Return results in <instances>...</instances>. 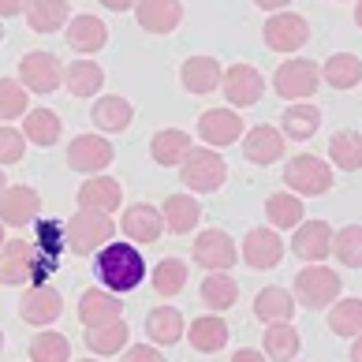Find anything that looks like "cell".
I'll return each mask as SVG.
<instances>
[{"label": "cell", "instance_id": "7402d4cb", "mask_svg": "<svg viewBox=\"0 0 362 362\" xmlns=\"http://www.w3.org/2000/svg\"><path fill=\"white\" fill-rule=\"evenodd\" d=\"M71 16L68 0H30L26 4V23H30L34 34H57Z\"/></svg>", "mask_w": 362, "mask_h": 362}, {"label": "cell", "instance_id": "3957f363", "mask_svg": "<svg viewBox=\"0 0 362 362\" xmlns=\"http://www.w3.org/2000/svg\"><path fill=\"white\" fill-rule=\"evenodd\" d=\"M295 295L306 310H321L340 295V273L325 269V265H310V269L295 273Z\"/></svg>", "mask_w": 362, "mask_h": 362}, {"label": "cell", "instance_id": "8992f818", "mask_svg": "<svg viewBox=\"0 0 362 362\" xmlns=\"http://www.w3.org/2000/svg\"><path fill=\"white\" fill-rule=\"evenodd\" d=\"M317 64L314 60H284L276 68V78H273V86L280 98H288V101H303V98H310V93L317 90Z\"/></svg>", "mask_w": 362, "mask_h": 362}, {"label": "cell", "instance_id": "f35d334b", "mask_svg": "<svg viewBox=\"0 0 362 362\" xmlns=\"http://www.w3.org/2000/svg\"><path fill=\"white\" fill-rule=\"evenodd\" d=\"M34 362H71V340L64 332H37L30 340Z\"/></svg>", "mask_w": 362, "mask_h": 362}, {"label": "cell", "instance_id": "ba28073f", "mask_svg": "<svg viewBox=\"0 0 362 362\" xmlns=\"http://www.w3.org/2000/svg\"><path fill=\"white\" fill-rule=\"evenodd\" d=\"M221 90H224V98L239 105V109H250V105H258L262 101V93H265V78L250 68V64H232L224 75H221Z\"/></svg>", "mask_w": 362, "mask_h": 362}, {"label": "cell", "instance_id": "60d3db41", "mask_svg": "<svg viewBox=\"0 0 362 362\" xmlns=\"http://www.w3.org/2000/svg\"><path fill=\"white\" fill-rule=\"evenodd\" d=\"M265 213H269V221L276 228H299L306 209H303V198H295V194H269Z\"/></svg>", "mask_w": 362, "mask_h": 362}, {"label": "cell", "instance_id": "52a82bcc", "mask_svg": "<svg viewBox=\"0 0 362 362\" xmlns=\"http://www.w3.org/2000/svg\"><path fill=\"white\" fill-rule=\"evenodd\" d=\"M235 258H239V250L232 243V235L221 232V228H209V232H202L194 239V262L202 265V269H209V273L232 269Z\"/></svg>", "mask_w": 362, "mask_h": 362}, {"label": "cell", "instance_id": "816d5d0a", "mask_svg": "<svg viewBox=\"0 0 362 362\" xmlns=\"http://www.w3.org/2000/svg\"><path fill=\"white\" fill-rule=\"evenodd\" d=\"M101 4L109 8V11H127V8H135L139 0H101Z\"/></svg>", "mask_w": 362, "mask_h": 362}, {"label": "cell", "instance_id": "2e32d148", "mask_svg": "<svg viewBox=\"0 0 362 362\" xmlns=\"http://www.w3.org/2000/svg\"><path fill=\"white\" fill-rule=\"evenodd\" d=\"M64 310V299H60V291H52L45 284H37L30 288L19 299V317L26 321V325H49V321H57Z\"/></svg>", "mask_w": 362, "mask_h": 362}, {"label": "cell", "instance_id": "484cf974", "mask_svg": "<svg viewBox=\"0 0 362 362\" xmlns=\"http://www.w3.org/2000/svg\"><path fill=\"white\" fill-rule=\"evenodd\" d=\"M221 64L217 60H213V57H191V60H187L183 64V86L187 90H191V93H213V90H217L221 86Z\"/></svg>", "mask_w": 362, "mask_h": 362}, {"label": "cell", "instance_id": "7a4b0ae2", "mask_svg": "<svg viewBox=\"0 0 362 362\" xmlns=\"http://www.w3.org/2000/svg\"><path fill=\"white\" fill-rule=\"evenodd\" d=\"M64 232H68V247L75 254H83V258H90L101 243H109V239H112V221H109V213L83 209V213H75V217L68 221Z\"/></svg>", "mask_w": 362, "mask_h": 362}, {"label": "cell", "instance_id": "91938a15", "mask_svg": "<svg viewBox=\"0 0 362 362\" xmlns=\"http://www.w3.org/2000/svg\"><path fill=\"white\" fill-rule=\"evenodd\" d=\"M0 37H4V26H0Z\"/></svg>", "mask_w": 362, "mask_h": 362}, {"label": "cell", "instance_id": "681fc988", "mask_svg": "<svg viewBox=\"0 0 362 362\" xmlns=\"http://www.w3.org/2000/svg\"><path fill=\"white\" fill-rule=\"evenodd\" d=\"M26 4H30V0H0V19L19 16V11H26Z\"/></svg>", "mask_w": 362, "mask_h": 362}, {"label": "cell", "instance_id": "f5cc1de1", "mask_svg": "<svg viewBox=\"0 0 362 362\" xmlns=\"http://www.w3.org/2000/svg\"><path fill=\"white\" fill-rule=\"evenodd\" d=\"M262 11H276V8H284V4H291V0H254Z\"/></svg>", "mask_w": 362, "mask_h": 362}, {"label": "cell", "instance_id": "d6a6232c", "mask_svg": "<svg viewBox=\"0 0 362 362\" xmlns=\"http://www.w3.org/2000/svg\"><path fill=\"white\" fill-rule=\"evenodd\" d=\"M187 340H191L194 351H221V347L228 344V325L221 317H198L191 321V332H187Z\"/></svg>", "mask_w": 362, "mask_h": 362}, {"label": "cell", "instance_id": "7bdbcfd3", "mask_svg": "<svg viewBox=\"0 0 362 362\" xmlns=\"http://www.w3.org/2000/svg\"><path fill=\"white\" fill-rule=\"evenodd\" d=\"M332 254L347 269H362V224H347L344 232L332 235Z\"/></svg>", "mask_w": 362, "mask_h": 362}, {"label": "cell", "instance_id": "4dcf8cb0", "mask_svg": "<svg viewBox=\"0 0 362 362\" xmlns=\"http://www.w3.org/2000/svg\"><path fill=\"white\" fill-rule=\"evenodd\" d=\"M280 124H284L280 135H288L295 142H306V139L317 135L321 112L314 109V105H291V109H284V116H280Z\"/></svg>", "mask_w": 362, "mask_h": 362}, {"label": "cell", "instance_id": "30bf717a", "mask_svg": "<svg viewBox=\"0 0 362 362\" xmlns=\"http://www.w3.org/2000/svg\"><path fill=\"white\" fill-rule=\"evenodd\" d=\"M112 165V142L109 139H101V135H78L71 139L68 146V168L75 172H101V168H109Z\"/></svg>", "mask_w": 362, "mask_h": 362}, {"label": "cell", "instance_id": "d6986e66", "mask_svg": "<svg viewBox=\"0 0 362 362\" xmlns=\"http://www.w3.org/2000/svg\"><path fill=\"white\" fill-rule=\"evenodd\" d=\"M198 135L206 139V146H232L239 135H243V119H239L232 109H209L198 119Z\"/></svg>", "mask_w": 362, "mask_h": 362}, {"label": "cell", "instance_id": "83f0119b", "mask_svg": "<svg viewBox=\"0 0 362 362\" xmlns=\"http://www.w3.org/2000/svg\"><path fill=\"white\" fill-rule=\"evenodd\" d=\"M160 217H165V228L168 232H176V235H187L191 228L198 224V217H202V209H198L194 198H187V194H172L165 209H160Z\"/></svg>", "mask_w": 362, "mask_h": 362}, {"label": "cell", "instance_id": "7dc6e473", "mask_svg": "<svg viewBox=\"0 0 362 362\" xmlns=\"http://www.w3.org/2000/svg\"><path fill=\"white\" fill-rule=\"evenodd\" d=\"M26 153V139L11 127H0V165H19Z\"/></svg>", "mask_w": 362, "mask_h": 362}, {"label": "cell", "instance_id": "d4e9b609", "mask_svg": "<svg viewBox=\"0 0 362 362\" xmlns=\"http://www.w3.org/2000/svg\"><path fill=\"white\" fill-rule=\"evenodd\" d=\"M105 42H109V30L98 16H75L68 23V45L75 52H98Z\"/></svg>", "mask_w": 362, "mask_h": 362}, {"label": "cell", "instance_id": "94428289", "mask_svg": "<svg viewBox=\"0 0 362 362\" xmlns=\"http://www.w3.org/2000/svg\"><path fill=\"white\" fill-rule=\"evenodd\" d=\"M83 362H93V358H83Z\"/></svg>", "mask_w": 362, "mask_h": 362}, {"label": "cell", "instance_id": "8d00e7d4", "mask_svg": "<svg viewBox=\"0 0 362 362\" xmlns=\"http://www.w3.org/2000/svg\"><path fill=\"white\" fill-rule=\"evenodd\" d=\"M239 299V284L228 273H209L202 280V303H209V310H228Z\"/></svg>", "mask_w": 362, "mask_h": 362}, {"label": "cell", "instance_id": "6f0895ef", "mask_svg": "<svg viewBox=\"0 0 362 362\" xmlns=\"http://www.w3.org/2000/svg\"><path fill=\"white\" fill-rule=\"evenodd\" d=\"M0 243H4V224H0Z\"/></svg>", "mask_w": 362, "mask_h": 362}, {"label": "cell", "instance_id": "cb8c5ba5", "mask_svg": "<svg viewBox=\"0 0 362 362\" xmlns=\"http://www.w3.org/2000/svg\"><path fill=\"white\" fill-rule=\"evenodd\" d=\"M191 150H194L191 135H187V131H176V127H172V131H157L153 142H150V157L157 160V165H165V168L183 165Z\"/></svg>", "mask_w": 362, "mask_h": 362}, {"label": "cell", "instance_id": "ffe728a7", "mask_svg": "<svg viewBox=\"0 0 362 362\" xmlns=\"http://www.w3.org/2000/svg\"><path fill=\"white\" fill-rule=\"evenodd\" d=\"M165 232V217L160 209H153L150 202H135L124 213V235L135 243H157V235Z\"/></svg>", "mask_w": 362, "mask_h": 362}, {"label": "cell", "instance_id": "1f68e13d", "mask_svg": "<svg viewBox=\"0 0 362 362\" xmlns=\"http://www.w3.org/2000/svg\"><path fill=\"white\" fill-rule=\"evenodd\" d=\"M321 75H325V83H329V86L351 90V86H358V78H362V60L351 57V52H337V57H329V60H325Z\"/></svg>", "mask_w": 362, "mask_h": 362}, {"label": "cell", "instance_id": "f907efd6", "mask_svg": "<svg viewBox=\"0 0 362 362\" xmlns=\"http://www.w3.org/2000/svg\"><path fill=\"white\" fill-rule=\"evenodd\" d=\"M232 362H265V358H262V351H250V347H243V351L232 355Z\"/></svg>", "mask_w": 362, "mask_h": 362}, {"label": "cell", "instance_id": "277c9868", "mask_svg": "<svg viewBox=\"0 0 362 362\" xmlns=\"http://www.w3.org/2000/svg\"><path fill=\"white\" fill-rule=\"evenodd\" d=\"M284 183L295 194H325L332 187V172L321 157L303 153V157H291L284 165Z\"/></svg>", "mask_w": 362, "mask_h": 362}, {"label": "cell", "instance_id": "603a6c76", "mask_svg": "<svg viewBox=\"0 0 362 362\" xmlns=\"http://www.w3.org/2000/svg\"><path fill=\"white\" fill-rule=\"evenodd\" d=\"M243 153L250 165H273L284 153V135L276 127H254L250 135L243 139Z\"/></svg>", "mask_w": 362, "mask_h": 362}, {"label": "cell", "instance_id": "e575fe53", "mask_svg": "<svg viewBox=\"0 0 362 362\" xmlns=\"http://www.w3.org/2000/svg\"><path fill=\"white\" fill-rule=\"evenodd\" d=\"M329 157H332V165L344 168V172L362 168V139L355 131H337V135L329 139Z\"/></svg>", "mask_w": 362, "mask_h": 362}, {"label": "cell", "instance_id": "bcb514c9", "mask_svg": "<svg viewBox=\"0 0 362 362\" xmlns=\"http://www.w3.org/2000/svg\"><path fill=\"white\" fill-rule=\"evenodd\" d=\"M26 112V93L16 78H0V119H16Z\"/></svg>", "mask_w": 362, "mask_h": 362}, {"label": "cell", "instance_id": "5bb4252c", "mask_svg": "<svg viewBox=\"0 0 362 362\" xmlns=\"http://www.w3.org/2000/svg\"><path fill=\"white\" fill-rule=\"evenodd\" d=\"M243 258L250 269H273L284 258V239L269 232V228H250L243 239Z\"/></svg>", "mask_w": 362, "mask_h": 362}, {"label": "cell", "instance_id": "680465c9", "mask_svg": "<svg viewBox=\"0 0 362 362\" xmlns=\"http://www.w3.org/2000/svg\"><path fill=\"white\" fill-rule=\"evenodd\" d=\"M0 351H4V332H0Z\"/></svg>", "mask_w": 362, "mask_h": 362}, {"label": "cell", "instance_id": "74e56055", "mask_svg": "<svg viewBox=\"0 0 362 362\" xmlns=\"http://www.w3.org/2000/svg\"><path fill=\"white\" fill-rule=\"evenodd\" d=\"M131 116H135V109H131L124 98H101L93 105V124L101 131H127Z\"/></svg>", "mask_w": 362, "mask_h": 362}, {"label": "cell", "instance_id": "5b68a950", "mask_svg": "<svg viewBox=\"0 0 362 362\" xmlns=\"http://www.w3.org/2000/svg\"><path fill=\"white\" fill-rule=\"evenodd\" d=\"M224 176H228L224 160H221V153H209V146L206 150H191L187 160H183V183L191 187V191H198V194L221 191Z\"/></svg>", "mask_w": 362, "mask_h": 362}, {"label": "cell", "instance_id": "11a10c76", "mask_svg": "<svg viewBox=\"0 0 362 362\" xmlns=\"http://www.w3.org/2000/svg\"><path fill=\"white\" fill-rule=\"evenodd\" d=\"M355 23L362 26V0H358V8H355Z\"/></svg>", "mask_w": 362, "mask_h": 362}, {"label": "cell", "instance_id": "f6af8a7d", "mask_svg": "<svg viewBox=\"0 0 362 362\" xmlns=\"http://www.w3.org/2000/svg\"><path fill=\"white\" fill-rule=\"evenodd\" d=\"M68 243V232L60 228V221H34V247L45 254V258L60 262V250Z\"/></svg>", "mask_w": 362, "mask_h": 362}, {"label": "cell", "instance_id": "f546056e", "mask_svg": "<svg viewBox=\"0 0 362 362\" xmlns=\"http://www.w3.org/2000/svg\"><path fill=\"white\" fill-rule=\"evenodd\" d=\"M60 116L52 109H30L23 119V139H30L34 146H52L60 139Z\"/></svg>", "mask_w": 362, "mask_h": 362}, {"label": "cell", "instance_id": "4316f807", "mask_svg": "<svg viewBox=\"0 0 362 362\" xmlns=\"http://www.w3.org/2000/svg\"><path fill=\"white\" fill-rule=\"evenodd\" d=\"M254 314H258V321H265V325H284L295 314V303L284 288H262L258 299H254Z\"/></svg>", "mask_w": 362, "mask_h": 362}, {"label": "cell", "instance_id": "e0dca14e", "mask_svg": "<svg viewBox=\"0 0 362 362\" xmlns=\"http://www.w3.org/2000/svg\"><path fill=\"white\" fill-rule=\"evenodd\" d=\"M139 26L150 34H172L183 19V4L180 0H139L135 4Z\"/></svg>", "mask_w": 362, "mask_h": 362}, {"label": "cell", "instance_id": "ee69618b", "mask_svg": "<svg viewBox=\"0 0 362 362\" xmlns=\"http://www.w3.org/2000/svg\"><path fill=\"white\" fill-rule=\"evenodd\" d=\"M329 329L337 337H358L362 332V303L358 299H344L329 310Z\"/></svg>", "mask_w": 362, "mask_h": 362}, {"label": "cell", "instance_id": "c3c4849f", "mask_svg": "<svg viewBox=\"0 0 362 362\" xmlns=\"http://www.w3.org/2000/svg\"><path fill=\"white\" fill-rule=\"evenodd\" d=\"M124 362H165V355H160L157 347H150V344H135L124 355Z\"/></svg>", "mask_w": 362, "mask_h": 362}, {"label": "cell", "instance_id": "9f6ffc18", "mask_svg": "<svg viewBox=\"0 0 362 362\" xmlns=\"http://www.w3.org/2000/svg\"><path fill=\"white\" fill-rule=\"evenodd\" d=\"M4 183H8V180H4V172H0V194H4V191H8V187H4Z\"/></svg>", "mask_w": 362, "mask_h": 362}, {"label": "cell", "instance_id": "4fadbf2b", "mask_svg": "<svg viewBox=\"0 0 362 362\" xmlns=\"http://www.w3.org/2000/svg\"><path fill=\"white\" fill-rule=\"evenodd\" d=\"M34 258L37 247L26 243V239H11L0 250V284H26L34 276Z\"/></svg>", "mask_w": 362, "mask_h": 362}, {"label": "cell", "instance_id": "9c48e42d", "mask_svg": "<svg viewBox=\"0 0 362 362\" xmlns=\"http://www.w3.org/2000/svg\"><path fill=\"white\" fill-rule=\"evenodd\" d=\"M265 45L276 49V52H295L299 45L310 42V23H306L303 16H291V11H280V16H273L269 23H265Z\"/></svg>", "mask_w": 362, "mask_h": 362}, {"label": "cell", "instance_id": "6da1fadb", "mask_svg": "<svg viewBox=\"0 0 362 362\" xmlns=\"http://www.w3.org/2000/svg\"><path fill=\"white\" fill-rule=\"evenodd\" d=\"M93 273L109 291H135L146 280V258L135 243H105L93 258Z\"/></svg>", "mask_w": 362, "mask_h": 362}, {"label": "cell", "instance_id": "db71d44e", "mask_svg": "<svg viewBox=\"0 0 362 362\" xmlns=\"http://www.w3.org/2000/svg\"><path fill=\"white\" fill-rule=\"evenodd\" d=\"M351 362H362V332H358V340L351 344Z\"/></svg>", "mask_w": 362, "mask_h": 362}, {"label": "cell", "instance_id": "f1b7e54d", "mask_svg": "<svg viewBox=\"0 0 362 362\" xmlns=\"http://www.w3.org/2000/svg\"><path fill=\"white\" fill-rule=\"evenodd\" d=\"M183 314L172 310V306H157V310L146 314V332H150L153 344H176L183 337Z\"/></svg>", "mask_w": 362, "mask_h": 362}, {"label": "cell", "instance_id": "9a60e30c", "mask_svg": "<svg viewBox=\"0 0 362 362\" xmlns=\"http://www.w3.org/2000/svg\"><path fill=\"white\" fill-rule=\"evenodd\" d=\"M37 213H42V198L30 187H8L0 194V224L26 228L30 221H37Z\"/></svg>", "mask_w": 362, "mask_h": 362}, {"label": "cell", "instance_id": "ac0fdd59", "mask_svg": "<svg viewBox=\"0 0 362 362\" xmlns=\"http://www.w3.org/2000/svg\"><path fill=\"white\" fill-rule=\"evenodd\" d=\"M291 250H295V258H306V262L329 258V250H332V228L325 221L299 224V228H295V239H291Z\"/></svg>", "mask_w": 362, "mask_h": 362}, {"label": "cell", "instance_id": "7c38bea8", "mask_svg": "<svg viewBox=\"0 0 362 362\" xmlns=\"http://www.w3.org/2000/svg\"><path fill=\"white\" fill-rule=\"evenodd\" d=\"M119 314H124V303H119V295H112V291L86 288L83 299H78V321H83L86 329L112 325V321H119Z\"/></svg>", "mask_w": 362, "mask_h": 362}, {"label": "cell", "instance_id": "ab89813d", "mask_svg": "<svg viewBox=\"0 0 362 362\" xmlns=\"http://www.w3.org/2000/svg\"><path fill=\"white\" fill-rule=\"evenodd\" d=\"M124 344H127L124 317L112 321V325H101V329H90V332H86V347H90L93 355H116Z\"/></svg>", "mask_w": 362, "mask_h": 362}, {"label": "cell", "instance_id": "44dd1931", "mask_svg": "<svg viewBox=\"0 0 362 362\" xmlns=\"http://www.w3.org/2000/svg\"><path fill=\"white\" fill-rule=\"evenodd\" d=\"M119 202H124V187H119V180L98 176V180L78 187V206L90 209V213H116Z\"/></svg>", "mask_w": 362, "mask_h": 362}, {"label": "cell", "instance_id": "8fae6325", "mask_svg": "<svg viewBox=\"0 0 362 362\" xmlns=\"http://www.w3.org/2000/svg\"><path fill=\"white\" fill-rule=\"evenodd\" d=\"M19 78L34 93H52L60 86V60L52 52H26L19 60Z\"/></svg>", "mask_w": 362, "mask_h": 362}, {"label": "cell", "instance_id": "b9f144b4", "mask_svg": "<svg viewBox=\"0 0 362 362\" xmlns=\"http://www.w3.org/2000/svg\"><path fill=\"white\" fill-rule=\"evenodd\" d=\"M187 288V265L180 258H160L153 269V291L157 295H180Z\"/></svg>", "mask_w": 362, "mask_h": 362}, {"label": "cell", "instance_id": "836d02e7", "mask_svg": "<svg viewBox=\"0 0 362 362\" xmlns=\"http://www.w3.org/2000/svg\"><path fill=\"white\" fill-rule=\"evenodd\" d=\"M64 83H68V90L75 93V98H90V93L101 90L105 71L90 60H75V64H68V71H64Z\"/></svg>", "mask_w": 362, "mask_h": 362}, {"label": "cell", "instance_id": "d590c367", "mask_svg": "<svg viewBox=\"0 0 362 362\" xmlns=\"http://www.w3.org/2000/svg\"><path fill=\"white\" fill-rule=\"evenodd\" d=\"M265 355L273 362H291L299 355V332H295L288 321L284 325H265Z\"/></svg>", "mask_w": 362, "mask_h": 362}]
</instances>
